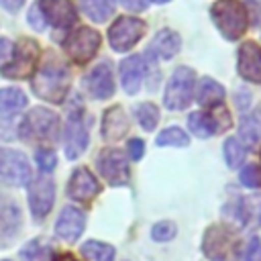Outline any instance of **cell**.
<instances>
[{"label":"cell","mask_w":261,"mask_h":261,"mask_svg":"<svg viewBox=\"0 0 261 261\" xmlns=\"http://www.w3.org/2000/svg\"><path fill=\"white\" fill-rule=\"evenodd\" d=\"M159 147H188L190 143V137L186 135V130H181L179 126H169V128H163L159 135H157V141H155Z\"/></svg>","instance_id":"obj_28"},{"label":"cell","mask_w":261,"mask_h":261,"mask_svg":"<svg viewBox=\"0 0 261 261\" xmlns=\"http://www.w3.org/2000/svg\"><path fill=\"white\" fill-rule=\"evenodd\" d=\"M196 100H198V104L204 106V108L218 106V104H222V100H224V88H222L218 82H214L212 77H204V80L200 82V86H198Z\"/></svg>","instance_id":"obj_23"},{"label":"cell","mask_w":261,"mask_h":261,"mask_svg":"<svg viewBox=\"0 0 261 261\" xmlns=\"http://www.w3.org/2000/svg\"><path fill=\"white\" fill-rule=\"evenodd\" d=\"M245 261H261V245H259V239L253 237L247 245V251H245Z\"/></svg>","instance_id":"obj_35"},{"label":"cell","mask_w":261,"mask_h":261,"mask_svg":"<svg viewBox=\"0 0 261 261\" xmlns=\"http://www.w3.org/2000/svg\"><path fill=\"white\" fill-rule=\"evenodd\" d=\"M20 137L35 143H53L59 137V116L43 106L33 108L20 122Z\"/></svg>","instance_id":"obj_2"},{"label":"cell","mask_w":261,"mask_h":261,"mask_svg":"<svg viewBox=\"0 0 261 261\" xmlns=\"http://www.w3.org/2000/svg\"><path fill=\"white\" fill-rule=\"evenodd\" d=\"M12 51H14V45H12V41L10 39H0V67H4L8 61H10V57H12Z\"/></svg>","instance_id":"obj_37"},{"label":"cell","mask_w":261,"mask_h":261,"mask_svg":"<svg viewBox=\"0 0 261 261\" xmlns=\"http://www.w3.org/2000/svg\"><path fill=\"white\" fill-rule=\"evenodd\" d=\"M82 255L88 261H114V247L100 241H88L82 245Z\"/></svg>","instance_id":"obj_27"},{"label":"cell","mask_w":261,"mask_h":261,"mask_svg":"<svg viewBox=\"0 0 261 261\" xmlns=\"http://www.w3.org/2000/svg\"><path fill=\"white\" fill-rule=\"evenodd\" d=\"M126 147H128V157H130L133 161H139V159L143 157V153H145V143H143L141 139H137V137L130 139Z\"/></svg>","instance_id":"obj_36"},{"label":"cell","mask_w":261,"mask_h":261,"mask_svg":"<svg viewBox=\"0 0 261 261\" xmlns=\"http://www.w3.org/2000/svg\"><path fill=\"white\" fill-rule=\"evenodd\" d=\"M69 69L65 67V63L55 57V55H47V59L39 65L37 73L31 80V88L35 92V96H39L41 100L59 104L65 100L67 90H69Z\"/></svg>","instance_id":"obj_1"},{"label":"cell","mask_w":261,"mask_h":261,"mask_svg":"<svg viewBox=\"0 0 261 261\" xmlns=\"http://www.w3.org/2000/svg\"><path fill=\"white\" fill-rule=\"evenodd\" d=\"M153 2H157V4H163V2H169V0H153Z\"/></svg>","instance_id":"obj_42"},{"label":"cell","mask_w":261,"mask_h":261,"mask_svg":"<svg viewBox=\"0 0 261 261\" xmlns=\"http://www.w3.org/2000/svg\"><path fill=\"white\" fill-rule=\"evenodd\" d=\"M37 6L45 22H49L55 29H69L77 20V12L71 0H39Z\"/></svg>","instance_id":"obj_13"},{"label":"cell","mask_w":261,"mask_h":261,"mask_svg":"<svg viewBox=\"0 0 261 261\" xmlns=\"http://www.w3.org/2000/svg\"><path fill=\"white\" fill-rule=\"evenodd\" d=\"M22 4H24V0H0V6L6 8L8 12H16V10H20Z\"/></svg>","instance_id":"obj_40"},{"label":"cell","mask_w":261,"mask_h":261,"mask_svg":"<svg viewBox=\"0 0 261 261\" xmlns=\"http://www.w3.org/2000/svg\"><path fill=\"white\" fill-rule=\"evenodd\" d=\"M135 116L139 120V124L145 128V130H153L159 122V110L153 102H141L137 108H135Z\"/></svg>","instance_id":"obj_29"},{"label":"cell","mask_w":261,"mask_h":261,"mask_svg":"<svg viewBox=\"0 0 261 261\" xmlns=\"http://www.w3.org/2000/svg\"><path fill=\"white\" fill-rule=\"evenodd\" d=\"M84 88L96 100L110 98L114 94V75H112L110 65L106 61H102L96 67H92L88 71V75L84 77Z\"/></svg>","instance_id":"obj_14"},{"label":"cell","mask_w":261,"mask_h":261,"mask_svg":"<svg viewBox=\"0 0 261 261\" xmlns=\"http://www.w3.org/2000/svg\"><path fill=\"white\" fill-rule=\"evenodd\" d=\"M98 192H100V184L94 177V173L88 167H75L67 184V196L73 200L86 202L98 196Z\"/></svg>","instance_id":"obj_15"},{"label":"cell","mask_w":261,"mask_h":261,"mask_svg":"<svg viewBox=\"0 0 261 261\" xmlns=\"http://www.w3.org/2000/svg\"><path fill=\"white\" fill-rule=\"evenodd\" d=\"M63 143H65V157L67 159H77L88 147V128L84 122V106L80 104V100H75V104L69 108L65 133H63Z\"/></svg>","instance_id":"obj_8"},{"label":"cell","mask_w":261,"mask_h":261,"mask_svg":"<svg viewBox=\"0 0 261 261\" xmlns=\"http://www.w3.org/2000/svg\"><path fill=\"white\" fill-rule=\"evenodd\" d=\"M20 228V210L14 200L0 194V247H8V241Z\"/></svg>","instance_id":"obj_17"},{"label":"cell","mask_w":261,"mask_h":261,"mask_svg":"<svg viewBox=\"0 0 261 261\" xmlns=\"http://www.w3.org/2000/svg\"><path fill=\"white\" fill-rule=\"evenodd\" d=\"M128 130V116L124 114L122 106H112L104 112L102 118V137L106 141H118Z\"/></svg>","instance_id":"obj_21"},{"label":"cell","mask_w":261,"mask_h":261,"mask_svg":"<svg viewBox=\"0 0 261 261\" xmlns=\"http://www.w3.org/2000/svg\"><path fill=\"white\" fill-rule=\"evenodd\" d=\"M120 4L133 12H143L147 8V0H120Z\"/></svg>","instance_id":"obj_39"},{"label":"cell","mask_w":261,"mask_h":261,"mask_svg":"<svg viewBox=\"0 0 261 261\" xmlns=\"http://www.w3.org/2000/svg\"><path fill=\"white\" fill-rule=\"evenodd\" d=\"M31 163L24 153L0 147V181L8 186H27L31 181Z\"/></svg>","instance_id":"obj_10"},{"label":"cell","mask_w":261,"mask_h":261,"mask_svg":"<svg viewBox=\"0 0 261 261\" xmlns=\"http://www.w3.org/2000/svg\"><path fill=\"white\" fill-rule=\"evenodd\" d=\"M194 88H196V71L186 65L177 67L167 82V88L163 94V104L169 110H184L192 102Z\"/></svg>","instance_id":"obj_5"},{"label":"cell","mask_w":261,"mask_h":261,"mask_svg":"<svg viewBox=\"0 0 261 261\" xmlns=\"http://www.w3.org/2000/svg\"><path fill=\"white\" fill-rule=\"evenodd\" d=\"M151 237H153L155 241H159V243L169 241V239H173V237H175V224H173V222H169V220L157 222V224L151 228Z\"/></svg>","instance_id":"obj_34"},{"label":"cell","mask_w":261,"mask_h":261,"mask_svg":"<svg viewBox=\"0 0 261 261\" xmlns=\"http://www.w3.org/2000/svg\"><path fill=\"white\" fill-rule=\"evenodd\" d=\"M212 20L224 39L234 41L247 31V10L239 0H218L210 8Z\"/></svg>","instance_id":"obj_3"},{"label":"cell","mask_w":261,"mask_h":261,"mask_svg":"<svg viewBox=\"0 0 261 261\" xmlns=\"http://www.w3.org/2000/svg\"><path fill=\"white\" fill-rule=\"evenodd\" d=\"M96 165H98V173H100L110 186H124V184H128V179H130L128 159H126V155H124L120 149H116V147L104 149V151L98 155Z\"/></svg>","instance_id":"obj_11"},{"label":"cell","mask_w":261,"mask_h":261,"mask_svg":"<svg viewBox=\"0 0 261 261\" xmlns=\"http://www.w3.org/2000/svg\"><path fill=\"white\" fill-rule=\"evenodd\" d=\"M29 24H31L33 29H37V31H43V29H45V24H47L37 4H35L31 10H29Z\"/></svg>","instance_id":"obj_38"},{"label":"cell","mask_w":261,"mask_h":261,"mask_svg":"<svg viewBox=\"0 0 261 261\" xmlns=\"http://www.w3.org/2000/svg\"><path fill=\"white\" fill-rule=\"evenodd\" d=\"M55 261H75V259H73L71 255H61V257H57Z\"/></svg>","instance_id":"obj_41"},{"label":"cell","mask_w":261,"mask_h":261,"mask_svg":"<svg viewBox=\"0 0 261 261\" xmlns=\"http://www.w3.org/2000/svg\"><path fill=\"white\" fill-rule=\"evenodd\" d=\"M179 47H181L179 35L175 31H171V29H163L153 37V41L149 45V51H147V57L169 59L179 51Z\"/></svg>","instance_id":"obj_20"},{"label":"cell","mask_w":261,"mask_h":261,"mask_svg":"<svg viewBox=\"0 0 261 261\" xmlns=\"http://www.w3.org/2000/svg\"><path fill=\"white\" fill-rule=\"evenodd\" d=\"M6 261H8V259H6Z\"/></svg>","instance_id":"obj_43"},{"label":"cell","mask_w":261,"mask_h":261,"mask_svg":"<svg viewBox=\"0 0 261 261\" xmlns=\"http://www.w3.org/2000/svg\"><path fill=\"white\" fill-rule=\"evenodd\" d=\"M35 159L39 163V169L41 171H53L55 169V163H57V155L53 149L45 147V149H37L35 153Z\"/></svg>","instance_id":"obj_31"},{"label":"cell","mask_w":261,"mask_h":261,"mask_svg":"<svg viewBox=\"0 0 261 261\" xmlns=\"http://www.w3.org/2000/svg\"><path fill=\"white\" fill-rule=\"evenodd\" d=\"M202 251L210 261H239V243L224 226H208L202 239Z\"/></svg>","instance_id":"obj_4"},{"label":"cell","mask_w":261,"mask_h":261,"mask_svg":"<svg viewBox=\"0 0 261 261\" xmlns=\"http://www.w3.org/2000/svg\"><path fill=\"white\" fill-rule=\"evenodd\" d=\"M20 259L22 261H51L53 259V247L45 239H35V241L24 245V249L20 251Z\"/></svg>","instance_id":"obj_25"},{"label":"cell","mask_w":261,"mask_h":261,"mask_svg":"<svg viewBox=\"0 0 261 261\" xmlns=\"http://www.w3.org/2000/svg\"><path fill=\"white\" fill-rule=\"evenodd\" d=\"M27 106V96L18 88H2L0 90V112L10 114L18 112Z\"/></svg>","instance_id":"obj_26"},{"label":"cell","mask_w":261,"mask_h":261,"mask_svg":"<svg viewBox=\"0 0 261 261\" xmlns=\"http://www.w3.org/2000/svg\"><path fill=\"white\" fill-rule=\"evenodd\" d=\"M53 200H55V186L49 177L45 175H39L33 179L31 188H29V206H31V212L37 220L45 218L53 206Z\"/></svg>","instance_id":"obj_12"},{"label":"cell","mask_w":261,"mask_h":261,"mask_svg":"<svg viewBox=\"0 0 261 261\" xmlns=\"http://www.w3.org/2000/svg\"><path fill=\"white\" fill-rule=\"evenodd\" d=\"M84 224H86V216L82 210L73 208V206H65L55 222V232L61 241L65 243H75L84 230Z\"/></svg>","instance_id":"obj_16"},{"label":"cell","mask_w":261,"mask_h":261,"mask_svg":"<svg viewBox=\"0 0 261 261\" xmlns=\"http://www.w3.org/2000/svg\"><path fill=\"white\" fill-rule=\"evenodd\" d=\"M80 10L94 22H106L116 8L114 0H77Z\"/></svg>","instance_id":"obj_22"},{"label":"cell","mask_w":261,"mask_h":261,"mask_svg":"<svg viewBox=\"0 0 261 261\" xmlns=\"http://www.w3.org/2000/svg\"><path fill=\"white\" fill-rule=\"evenodd\" d=\"M239 73L247 82L261 84V49L257 43L247 41L239 49Z\"/></svg>","instance_id":"obj_19"},{"label":"cell","mask_w":261,"mask_h":261,"mask_svg":"<svg viewBox=\"0 0 261 261\" xmlns=\"http://www.w3.org/2000/svg\"><path fill=\"white\" fill-rule=\"evenodd\" d=\"M149 71V65L143 55H130L120 63V82L126 94H137L141 88V82L145 80Z\"/></svg>","instance_id":"obj_18"},{"label":"cell","mask_w":261,"mask_h":261,"mask_svg":"<svg viewBox=\"0 0 261 261\" xmlns=\"http://www.w3.org/2000/svg\"><path fill=\"white\" fill-rule=\"evenodd\" d=\"M145 29H147L145 20L137 16H118L108 29V43L118 53L128 51L141 41V37L145 35Z\"/></svg>","instance_id":"obj_9"},{"label":"cell","mask_w":261,"mask_h":261,"mask_svg":"<svg viewBox=\"0 0 261 261\" xmlns=\"http://www.w3.org/2000/svg\"><path fill=\"white\" fill-rule=\"evenodd\" d=\"M100 33H96L90 27H80L73 33H69L63 41V49L69 55V59L77 65H86L100 49Z\"/></svg>","instance_id":"obj_6"},{"label":"cell","mask_w":261,"mask_h":261,"mask_svg":"<svg viewBox=\"0 0 261 261\" xmlns=\"http://www.w3.org/2000/svg\"><path fill=\"white\" fill-rule=\"evenodd\" d=\"M241 137H243L249 145H255V143L261 141V126H259L253 118H247V120H243V124H241Z\"/></svg>","instance_id":"obj_32"},{"label":"cell","mask_w":261,"mask_h":261,"mask_svg":"<svg viewBox=\"0 0 261 261\" xmlns=\"http://www.w3.org/2000/svg\"><path fill=\"white\" fill-rule=\"evenodd\" d=\"M241 184L247 188H259L261 186V167L251 163L241 171Z\"/></svg>","instance_id":"obj_33"},{"label":"cell","mask_w":261,"mask_h":261,"mask_svg":"<svg viewBox=\"0 0 261 261\" xmlns=\"http://www.w3.org/2000/svg\"><path fill=\"white\" fill-rule=\"evenodd\" d=\"M188 126L200 139H208L218 130L216 118L212 114H206V112H192L188 116Z\"/></svg>","instance_id":"obj_24"},{"label":"cell","mask_w":261,"mask_h":261,"mask_svg":"<svg viewBox=\"0 0 261 261\" xmlns=\"http://www.w3.org/2000/svg\"><path fill=\"white\" fill-rule=\"evenodd\" d=\"M245 155H247V151L241 145V141H237L234 137L224 141V159H226L228 167H239L245 161Z\"/></svg>","instance_id":"obj_30"},{"label":"cell","mask_w":261,"mask_h":261,"mask_svg":"<svg viewBox=\"0 0 261 261\" xmlns=\"http://www.w3.org/2000/svg\"><path fill=\"white\" fill-rule=\"evenodd\" d=\"M37 59H39V43L33 39H20L14 45L10 61L2 67V75L12 80H24L33 73Z\"/></svg>","instance_id":"obj_7"}]
</instances>
